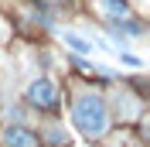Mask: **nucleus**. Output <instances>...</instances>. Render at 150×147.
<instances>
[{"instance_id":"1","label":"nucleus","mask_w":150,"mask_h":147,"mask_svg":"<svg viewBox=\"0 0 150 147\" xmlns=\"http://www.w3.org/2000/svg\"><path fill=\"white\" fill-rule=\"evenodd\" d=\"M72 123L85 137H103L106 127H109V110H106V103L96 92H82L72 103Z\"/></svg>"},{"instance_id":"2","label":"nucleus","mask_w":150,"mask_h":147,"mask_svg":"<svg viewBox=\"0 0 150 147\" xmlns=\"http://www.w3.org/2000/svg\"><path fill=\"white\" fill-rule=\"evenodd\" d=\"M24 96H28V103H31V106H38V110H51V106L58 103L55 82H51V79H45V75H41V79H34V82L28 86V92H24Z\"/></svg>"},{"instance_id":"3","label":"nucleus","mask_w":150,"mask_h":147,"mask_svg":"<svg viewBox=\"0 0 150 147\" xmlns=\"http://www.w3.org/2000/svg\"><path fill=\"white\" fill-rule=\"evenodd\" d=\"M0 140H4V147H38V133L28 127H7L0 133Z\"/></svg>"},{"instance_id":"4","label":"nucleus","mask_w":150,"mask_h":147,"mask_svg":"<svg viewBox=\"0 0 150 147\" xmlns=\"http://www.w3.org/2000/svg\"><path fill=\"white\" fill-rule=\"evenodd\" d=\"M112 38H143V21H133V17L112 21Z\"/></svg>"},{"instance_id":"5","label":"nucleus","mask_w":150,"mask_h":147,"mask_svg":"<svg viewBox=\"0 0 150 147\" xmlns=\"http://www.w3.org/2000/svg\"><path fill=\"white\" fill-rule=\"evenodd\" d=\"M62 41H65L68 48H75L79 55H92V51H96V41H89V38H82V34H75V31H65V34H62Z\"/></svg>"},{"instance_id":"6","label":"nucleus","mask_w":150,"mask_h":147,"mask_svg":"<svg viewBox=\"0 0 150 147\" xmlns=\"http://www.w3.org/2000/svg\"><path fill=\"white\" fill-rule=\"evenodd\" d=\"M103 10L109 14L112 21H120V17H130V7H126V0H103Z\"/></svg>"}]
</instances>
